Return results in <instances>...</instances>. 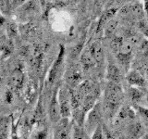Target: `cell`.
<instances>
[{"mask_svg":"<svg viewBox=\"0 0 148 139\" xmlns=\"http://www.w3.org/2000/svg\"><path fill=\"white\" fill-rule=\"evenodd\" d=\"M100 104L96 103L95 106L92 108L89 113L87 114L85 118V126L84 130L88 133H92L95 128L101 124V118H102V110H101Z\"/></svg>","mask_w":148,"mask_h":139,"instance_id":"cell-1","label":"cell"},{"mask_svg":"<svg viewBox=\"0 0 148 139\" xmlns=\"http://www.w3.org/2000/svg\"><path fill=\"white\" fill-rule=\"evenodd\" d=\"M58 102L60 106V114L62 119H69L71 112V102L69 88L63 87L58 93Z\"/></svg>","mask_w":148,"mask_h":139,"instance_id":"cell-2","label":"cell"},{"mask_svg":"<svg viewBox=\"0 0 148 139\" xmlns=\"http://www.w3.org/2000/svg\"><path fill=\"white\" fill-rule=\"evenodd\" d=\"M71 126L69 119H61L55 130L54 139H71Z\"/></svg>","mask_w":148,"mask_h":139,"instance_id":"cell-3","label":"cell"},{"mask_svg":"<svg viewBox=\"0 0 148 139\" xmlns=\"http://www.w3.org/2000/svg\"><path fill=\"white\" fill-rule=\"evenodd\" d=\"M49 115L52 122L58 123L61 120V114H60V106L58 102V93L55 91L52 99L49 106Z\"/></svg>","mask_w":148,"mask_h":139,"instance_id":"cell-4","label":"cell"},{"mask_svg":"<svg viewBox=\"0 0 148 139\" xmlns=\"http://www.w3.org/2000/svg\"><path fill=\"white\" fill-rule=\"evenodd\" d=\"M67 82L68 85L71 87H77L83 81L82 79V71L78 67H72L67 72Z\"/></svg>","mask_w":148,"mask_h":139,"instance_id":"cell-5","label":"cell"},{"mask_svg":"<svg viewBox=\"0 0 148 139\" xmlns=\"http://www.w3.org/2000/svg\"><path fill=\"white\" fill-rule=\"evenodd\" d=\"M127 81L130 85L133 87H142L145 85V78L143 74L136 70L131 71L127 75Z\"/></svg>","mask_w":148,"mask_h":139,"instance_id":"cell-6","label":"cell"},{"mask_svg":"<svg viewBox=\"0 0 148 139\" xmlns=\"http://www.w3.org/2000/svg\"><path fill=\"white\" fill-rule=\"evenodd\" d=\"M91 51L92 56L94 57L96 64L97 63H101L103 62V60L105 58L104 56V49H103V45H102L100 41H95L90 45V46H88Z\"/></svg>","mask_w":148,"mask_h":139,"instance_id":"cell-7","label":"cell"},{"mask_svg":"<svg viewBox=\"0 0 148 139\" xmlns=\"http://www.w3.org/2000/svg\"><path fill=\"white\" fill-rule=\"evenodd\" d=\"M106 77H108L109 82L119 83L120 80H121V72L115 64L109 62L108 68H106Z\"/></svg>","mask_w":148,"mask_h":139,"instance_id":"cell-8","label":"cell"},{"mask_svg":"<svg viewBox=\"0 0 148 139\" xmlns=\"http://www.w3.org/2000/svg\"><path fill=\"white\" fill-rule=\"evenodd\" d=\"M81 62L82 65V69H84V70L92 68L96 64L94 57H92L91 54L89 47H86L83 49L82 56H81Z\"/></svg>","mask_w":148,"mask_h":139,"instance_id":"cell-9","label":"cell"},{"mask_svg":"<svg viewBox=\"0 0 148 139\" xmlns=\"http://www.w3.org/2000/svg\"><path fill=\"white\" fill-rule=\"evenodd\" d=\"M63 58H64V49L62 48L61 50H60V53L58 55V57L57 60L55 61L53 67L50 71L49 77H48V81L50 83H53L55 81L56 77L58 76V74L60 71V68H61L62 62H63Z\"/></svg>","mask_w":148,"mask_h":139,"instance_id":"cell-10","label":"cell"},{"mask_svg":"<svg viewBox=\"0 0 148 139\" xmlns=\"http://www.w3.org/2000/svg\"><path fill=\"white\" fill-rule=\"evenodd\" d=\"M118 20L116 18H112L109 20L104 27V34L106 37H113L118 29Z\"/></svg>","mask_w":148,"mask_h":139,"instance_id":"cell-11","label":"cell"},{"mask_svg":"<svg viewBox=\"0 0 148 139\" xmlns=\"http://www.w3.org/2000/svg\"><path fill=\"white\" fill-rule=\"evenodd\" d=\"M71 139H88L83 126H81V125H76V126H74Z\"/></svg>","mask_w":148,"mask_h":139,"instance_id":"cell-12","label":"cell"},{"mask_svg":"<svg viewBox=\"0 0 148 139\" xmlns=\"http://www.w3.org/2000/svg\"><path fill=\"white\" fill-rule=\"evenodd\" d=\"M129 94H130V96H131L132 100L135 101V102L140 100L141 97L143 96V93L138 87L131 86L130 87V90H129Z\"/></svg>","mask_w":148,"mask_h":139,"instance_id":"cell-13","label":"cell"},{"mask_svg":"<svg viewBox=\"0 0 148 139\" xmlns=\"http://www.w3.org/2000/svg\"><path fill=\"white\" fill-rule=\"evenodd\" d=\"M92 139H106V134L104 132V127L102 124L98 125L92 133Z\"/></svg>","mask_w":148,"mask_h":139,"instance_id":"cell-14","label":"cell"},{"mask_svg":"<svg viewBox=\"0 0 148 139\" xmlns=\"http://www.w3.org/2000/svg\"><path fill=\"white\" fill-rule=\"evenodd\" d=\"M138 28L142 34L148 38V21L145 20V18L138 21Z\"/></svg>","mask_w":148,"mask_h":139,"instance_id":"cell-15","label":"cell"},{"mask_svg":"<svg viewBox=\"0 0 148 139\" xmlns=\"http://www.w3.org/2000/svg\"><path fill=\"white\" fill-rule=\"evenodd\" d=\"M7 124L6 123H0V139H7L8 133H7Z\"/></svg>","mask_w":148,"mask_h":139,"instance_id":"cell-16","label":"cell"},{"mask_svg":"<svg viewBox=\"0 0 148 139\" xmlns=\"http://www.w3.org/2000/svg\"><path fill=\"white\" fill-rule=\"evenodd\" d=\"M138 112L145 120H148V109L145 107H137Z\"/></svg>","mask_w":148,"mask_h":139,"instance_id":"cell-17","label":"cell"},{"mask_svg":"<svg viewBox=\"0 0 148 139\" xmlns=\"http://www.w3.org/2000/svg\"><path fill=\"white\" fill-rule=\"evenodd\" d=\"M46 137V132H39L38 133H37V136H36V139H45Z\"/></svg>","mask_w":148,"mask_h":139,"instance_id":"cell-18","label":"cell"},{"mask_svg":"<svg viewBox=\"0 0 148 139\" xmlns=\"http://www.w3.org/2000/svg\"><path fill=\"white\" fill-rule=\"evenodd\" d=\"M6 100L7 102H10L12 100V94L10 92H7V94H6Z\"/></svg>","mask_w":148,"mask_h":139,"instance_id":"cell-19","label":"cell"},{"mask_svg":"<svg viewBox=\"0 0 148 139\" xmlns=\"http://www.w3.org/2000/svg\"><path fill=\"white\" fill-rule=\"evenodd\" d=\"M146 15H147V21H148V13L146 14Z\"/></svg>","mask_w":148,"mask_h":139,"instance_id":"cell-20","label":"cell"},{"mask_svg":"<svg viewBox=\"0 0 148 139\" xmlns=\"http://www.w3.org/2000/svg\"><path fill=\"white\" fill-rule=\"evenodd\" d=\"M147 101H148V97H147Z\"/></svg>","mask_w":148,"mask_h":139,"instance_id":"cell-21","label":"cell"}]
</instances>
